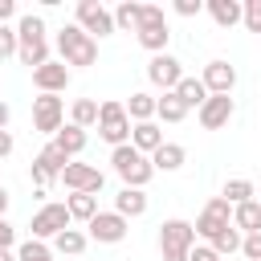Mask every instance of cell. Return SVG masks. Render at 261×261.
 <instances>
[{"mask_svg":"<svg viewBox=\"0 0 261 261\" xmlns=\"http://www.w3.org/2000/svg\"><path fill=\"white\" fill-rule=\"evenodd\" d=\"M16 41H20V65H29V69H41L45 61H49V41H45V20L37 16V12H24L20 20H16Z\"/></svg>","mask_w":261,"mask_h":261,"instance_id":"6da1fadb","label":"cell"},{"mask_svg":"<svg viewBox=\"0 0 261 261\" xmlns=\"http://www.w3.org/2000/svg\"><path fill=\"white\" fill-rule=\"evenodd\" d=\"M110 167H114V175L122 179V188H147V184H151V175H155L151 155L135 151L130 143H122V147H114V151H110Z\"/></svg>","mask_w":261,"mask_h":261,"instance_id":"7a4b0ae2","label":"cell"},{"mask_svg":"<svg viewBox=\"0 0 261 261\" xmlns=\"http://www.w3.org/2000/svg\"><path fill=\"white\" fill-rule=\"evenodd\" d=\"M57 53H61L65 65H94V61H98V41H94L86 29H77V24H61V33H57Z\"/></svg>","mask_w":261,"mask_h":261,"instance_id":"3957f363","label":"cell"},{"mask_svg":"<svg viewBox=\"0 0 261 261\" xmlns=\"http://www.w3.org/2000/svg\"><path fill=\"white\" fill-rule=\"evenodd\" d=\"M192 245H196V224L192 220L171 216V220L159 224V253H163V261H188Z\"/></svg>","mask_w":261,"mask_h":261,"instance_id":"277c9868","label":"cell"},{"mask_svg":"<svg viewBox=\"0 0 261 261\" xmlns=\"http://www.w3.org/2000/svg\"><path fill=\"white\" fill-rule=\"evenodd\" d=\"M135 37H139V45H143L151 57H155V53H167L171 29H167V16H163V8H159V4H143V20H139Z\"/></svg>","mask_w":261,"mask_h":261,"instance_id":"5b68a950","label":"cell"},{"mask_svg":"<svg viewBox=\"0 0 261 261\" xmlns=\"http://www.w3.org/2000/svg\"><path fill=\"white\" fill-rule=\"evenodd\" d=\"M130 114H126V102H114V98H106L102 102V114H98V135L110 143V147H122V143H130Z\"/></svg>","mask_w":261,"mask_h":261,"instance_id":"8992f818","label":"cell"},{"mask_svg":"<svg viewBox=\"0 0 261 261\" xmlns=\"http://www.w3.org/2000/svg\"><path fill=\"white\" fill-rule=\"evenodd\" d=\"M73 224V216H69V208H65V200L61 204H41L37 212H33V241H53L57 232H65Z\"/></svg>","mask_w":261,"mask_h":261,"instance_id":"52a82bcc","label":"cell"},{"mask_svg":"<svg viewBox=\"0 0 261 261\" xmlns=\"http://www.w3.org/2000/svg\"><path fill=\"white\" fill-rule=\"evenodd\" d=\"M73 24L86 29L90 37H110V33H118L114 12H110L106 4H98V0H77V20H73Z\"/></svg>","mask_w":261,"mask_h":261,"instance_id":"ba28073f","label":"cell"},{"mask_svg":"<svg viewBox=\"0 0 261 261\" xmlns=\"http://www.w3.org/2000/svg\"><path fill=\"white\" fill-rule=\"evenodd\" d=\"M61 126H65V102L57 94H37L33 98V130L57 135Z\"/></svg>","mask_w":261,"mask_h":261,"instance_id":"9c48e42d","label":"cell"},{"mask_svg":"<svg viewBox=\"0 0 261 261\" xmlns=\"http://www.w3.org/2000/svg\"><path fill=\"white\" fill-rule=\"evenodd\" d=\"M232 224V204L224 200V196H212L208 204H204V212L196 216V237H204V241H212L220 228H228Z\"/></svg>","mask_w":261,"mask_h":261,"instance_id":"30bf717a","label":"cell"},{"mask_svg":"<svg viewBox=\"0 0 261 261\" xmlns=\"http://www.w3.org/2000/svg\"><path fill=\"white\" fill-rule=\"evenodd\" d=\"M147 77H151V86H159L163 94H171V90L184 82V69H179V61H175L171 53H155V57L147 61Z\"/></svg>","mask_w":261,"mask_h":261,"instance_id":"8fae6325","label":"cell"},{"mask_svg":"<svg viewBox=\"0 0 261 261\" xmlns=\"http://www.w3.org/2000/svg\"><path fill=\"white\" fill-rule=\"evenodd\" d=\"M61 184H65L69 192H90V196H98L102 184H106V175H102L94 163H69V167L61 171Z\"/></svg>","mask_w":261,"mask_h":261,"instance_id":"7c38bea8","label":"cell"},{"mask_svg":"<svg viewBox=\"0 0 261 261\" xmlns=\"http://www.w3.org/2000/svg\"><path fill=\"white\" fill-rule=\"evenodd\" d=\"M86 228H90V237H94L98 245H118V241L130 232V220H126V216H118V212H98Z\"/></svg>","mask_w":261,"mask_h":261,"instance_id":"4fadbf2b","label":"cell"},{"mask_svg":"<svg viewBox=\"0 0 261 261\" xmlns=\"http://www.w3.org/2000/svg\"><path fill=\"white\" fill-rule=\"evenodd\" d=\"M232 94H212L204 106H200V126L204 130H220V126H228V118H232Z\"/></svg>","mask_w":261,"mask_h":261,"instance_id":"5bb4252c","label":"cell"},{"mask_svg":"<svg viewBox=\"0 0 261 261\" xmlns=\"http://www.w3.org/2000/svg\"><path fill=\"white\" fill-rule=\"evenodd\" d=\"M33 86L41 94H61L69 86V65L65 61H45L41 69H33Z\"/></svg>","mask_w":261,"mask_h":261,"instance_id":"9a60e30c","label":"cell"},{"mask_svg":"<svg viewBox=\"0 0 261 261\" xmlns=\"http://www.w3.org/2000/svg\"><path fill=\"white\" fill-rule=\"evenodd\" d=\"M200 82L208 86V94H232V86H237V69L228 65V61H208L204 65V73H200Z\"/></svg>","mask_w":261,"mask_h":261,"instance_id":"2e32d148","label":"cell"},{"mask_svg":"<svg viewBox=\"0 0 261 261\" xmlns=\"http://www.w3.org/2000/svg\"><path fill=\"white\" fill-rule=\"evenodd\" d=\"M163 143H167V139H163V130H159V122H155V118H151V122H135V126H130V147H135V151L155 155Z\"/></svg>","mask_w":261,"mask_h":261,"instance_id":"e0dca14e","label":"cell"},{"mask_svg":"<svg viewBox=\"0 0 261 261\" xmlns=\"http://www.w3.org/2000/svg\"><path fill=\"white\" fill-rule=\"evenodd\" d=\"M204 8H208V16H212L220 29H232V24L245 20V4H241V0H204Z\"/></svg>","mask_w":261,"mask_h":261,"instance_id":"ac0fdd59","label":"cell"},{"mask_svg":"<svg viewBox=\"0 0 261 261\" xmlns=\"http://www.w3.org/2000/svg\"><path fill=\"white\" fill-rule=\"evenodd\" d=\"M114 212L126 216V220L143 216V212H147V192H143V188H118V196H114Z\"/></svg>","mask_w":261,"mask_h":261,"instance_id":"d6986e66","label":"cell"},{"mask_svg":"<svg viewBox=\"0 0 261 261\" xmlns=\"http://www.w3.org/2000/svg\"><path fill=\"white\" fill-rule=\"evenodd\" d=\"M33 163H37V167H41V171H45L49 179H61V171H65V167H69L73 159H69V155H65V151H61L57 143H45V151H41V155H37Z\"/></svg>","mask_w":261,"mask_h":261,"instance_id":"ffe728a7","label":"cell"},{"mask_svg":"<svg viewBox=\"0 0 261 261\" xmlns=\"http://www.w3.org/2000/svg\"><path fill=\"white\" fill-rule=\"evenodd\" d=\"M175 94H179V102H184L188 110H192V106L200 110V106H204V102L212 98V94H208V86H204L200 77H188V73H184V82L175 86Z\"/></svg>","mask_w":261,"mask_h":261,"instance_id":"44dd1931","label":"cell"},{"mask_svg":"<svg viewBox=\"0 0 261 261\" xmlns=\"http://www.w3.org/2000/svg\"><path fill=\"white\" fill-rule=\"evenodd\" d=\"M65 208H69L73 220H86V224H90V220L98 216V196H90V192H69V196H65Z\"/></svg>","mask_w":261,"mask_h":261,"instance_id":"7402d4cb","label":"cell"},{"mask_svg":"<svg viewBox=\"0 0 261 261\" xmlns=\"http://www.w3.org/2000/svg\"><path fill=\"white\" fill-rule=\"evenodd\" d=\"M98 114H102V102H94V98H77L73 110H69V122L82 126V130H90V126H98Z\"/></svg>","mask_w":261,"mask_h":261,"instance_id":"603a6c76","label":"cell"},{"mask_svg":"<svg viewBox=\"0 0 261 261\" xmlns=\"http://www.w3.org/2000/svg\"><path fill=\"white\" fill-rule=\"evenodd\" d=\"M53 143L73 159V155H82V151H86V130H82V126H73V122H65V126L53 135Z\"/></svg>","mask_w":261,"mask_h":261,"instance_id":"cb8c5ba5","label":"cell"},{"mask_svg":"<svg viewBox=\"0 0 261 261\" xmlns=\"http://www.w3.org/2000/svg\"><path fill=\"white\" fill-rule=\"evenodd\" d=\"M184 159H188V151H184L179 143H163V147L151 155L155 171H179V167H184Z\"/></svg>","mask_w":261,"mask_h":261,"instance_id":"d4e9b609","label":"cell"},{"mask_svg":"<svg viewBox=\"0 0 261 261\" xmlns=\"http://www.w3.org/2000/svg\"><path fill=\"white\" fill-rule=\"evenodd\" d=\"M232 224L249 237V232H261V204L257 200H249V204H237L232 208Z\"/></svg>","mask_w":261,"mask_h":261,"instance_id":"484cf974","label":"cell"},{"mask_svg":"<svg viewBox=\"0 0 261 261\" xmlns=\"http://www.w3.org/2000/svg\"><path fill=\"white\" fill-rule=\"evenodd\" d=\"M155 106H159V98H151V94H130V102H126V114H130V122H151L155 118Z\"/></svg>","mask_w":261,"mask_h":261,"instance_id":"4316f807","label":"cell"},{"mask_svg":"<svg viewBox=\"0 0 261 261\" xmlns=\"http://www.w3.org/2000/svg\"><path fill=\"white\" fill-rule=\"evenodd\" d=\"M241 241H245V232H241L237 224H228V228H220L208 245L216 249V257H228V253H241Z\"/></svg>","mask_w":261,"mask_h":261,"instance_id":"83f0119b","label":"cell"},{"mask_svg":"<svg viewBox=\"0 0 261 261\" xmlns=\"http://www.w3.org/2000/svg\"><path fill=\"white\" fill-rule=\"evenodd\" d=\"M155 118H163V122H184V118H188V106L179 102V94H175V90L159 98V106H155Z\"/></svg>","mask_w":261,"mask_h":261,"instance_id":"f1b7e54d","label":"cell"},{"mask_svg":"<svg viewBox=\"0 0 261 261\" xmlns=\"http://www.w3.org/2000/svg\"><path fill=\"white\" fill-rule=\"evenodd\" d=\"M86 232H77V228H65V232H57L53 237V253H65V257H77L82 249H86Z\"/></svg>","mask_w":261,"mask_h":261,"instance_id":"f546056e","label":"cell"},{"mask_svg":"<svg viewBox=\"0 0 261 261\" xmlns=\"http://www.w3.org/2000/svg\"><path fill=\"white\" fill-rule=\"evenodd\" d=\"M139 20H143V4H135V0H122V4L114 8V24H118V29L135 33V29H139Z\"/></svg>","mask_w":261,"mask_h":261,"instance_id":"4dcf8cb0","label":"cell"},{"mask_svg":"<svg viewBox=\"0 0 261 261\" xmlns=\"http://www.w3.org/2000/svg\"><path fill=\"white\" fill-rule=\"evenodd\" d=\"M16 261H53V245H45V241H24L20 249H16Z\"/></svg>","mask_w":261,"mask_h":261,"instance_id":"1f68e13d","label":"cell"},{"mask_svg":"<svg viewBox=\"0 0 261 261\" xmlns=\"http://www.w3.org/2000/svg\"><path fill=\"white\" fill-rule=\"evenodd\" d=\"M220 196H224L232 208H237V204H249V200H253V184H249V179H228Z\"/></svg>","mask_w":261,"mask_h":261,"instance_id":"d6a6232c","label":"cell"},{"mask_svg":"<svg viewBox=\"0 0 261 261\" xmlns=\"http://www.w3.org/2000/svg\"><path fill=\"white\" fill-rule=\"evenodd\" d=\"M16 53H20L16 24H0V61H4V57H16Z\"/></svg>","mask_w":261,"mask_h":261,"instance_id":"836d02e7","label":"cell"},{"mask_svg":"<svg viewBox=\"0 0 261 261\" xmlns=\"http://www.w3.org/2000/svg\"><path fill=\"white\" fill-rule=\"evenodd\" d=\"M241 24L261 37V0H245V20H241Z\"/></svg>","mask_w":261,"mask_h":261,"instance_id":"e575fe53","label":"cell"},{"mask_svg":"<svg viewBox=\"0 0 261 261\" xmlns=\"http://www.w3.org/2000/svg\"><path fill=\"white\" fill-rule=\"evenodd\" d=\"M241 253H245L249 261H261V232H249V237L241 241Z\"/></svg>","mask_w":261,"mask_h":261,"instance_id":"d590c367","label":"cell"},{"mask_svg":"<svg viewBox=\"0 0 261 261\" xmlns=\"http://www.w3.org/2000/svg\"><path fill=\"white\" fill-rule=\"evenodd\" d=\"M188 261H224V257H216V249H212V245H192Z\"/></svg>","mask_w":261,"mask_h":261,"instance_id":"8d00e7d4","label":"cell"},{"mask_svg":"<svg viewBox=\"0 0 261 261\" xmlns=\"http://www.w3.org/2000/svg\"><path fill=\"white\" fill-rule=\"evenodd\" d=\"M175 12L179 16H200L204 12V0H175Z\"/></svg>","mask_w":261,"mask_h":261,"instance_id":"74e56055","label":"cell"},{"mask_svg":"<svg viewBox=\"0 0 261 261\" xmlns=\"http://www.w3.org/2000/svg\"><path fill=\"white\" fill-rule=\"evenodd\" d=\"M12 245H16V228L0 216V249H12Z\"/></svg>","mask_w":261,"mask_h":261,"instance_id":"f35d334b","label":"cell"},{"mask_svg":"<svg viewBox=\"0 0 261 261\" xmlns=\"http://www.w3.org/2000/svg\"><path fill=\"white\" fill-rule=\"evenodd\" d=\"M12 155V130H0V159Z\"/></svg>","mask_w":261,"mask_h":261,"instance_id":"ab89813d","label":"cell"},{"mask_svg":"<svg viewBox=\"0 0 261 261\" xmlns=\"http://www.w3.org/2000/svg\"><path fill=\"white\" fill-rule=\"evenodd\" d=\"M12 12H16V4H12V0H0V24H8Z\"/></svg>","mask_w":261,"mask_h":261,"instance_id":"60d3db41","label":"cell"},{"mask_svg":"<svg viewBox=\"0 0 261 261\" xmlns=\"http://www.w3.org/2000/svg\"><path fill=\"white\" fill-rule=\"evenodd\" d=\"M8 118H12V106L0 102V130H8Z\"/></svg>","mask_w":261,"mask_h":261,"instance_id":"b9f144b4","label":"cell"},{"mask_svg":"<svg viewBox=\"0 0 261 261\" xmlns=\"http://www.w3.org/2000/svg\"><path fill=\"white\" fill-rule=\"evenodd\" d=\"M8 200H12V196H8V188H4V184H0V216H4V212H8Z\"/></svg>","mask_w":261,"mask_h":261,"instance_id":"7bdbcfd3","label":"cell"},{"mask_svg":"<svg viewBox=\"0 0 261 261\" xmlns=\"http://www.w3.org/2000/svg\"><path fill=\"white\" fill-rule=\"evenodd\" d=\"M0 261H16V249H0Z\"/></svg>","mask_w":261,"mask_h":261,"instance_id":"ee69618b","label":"cell"}]
</instances>
